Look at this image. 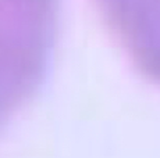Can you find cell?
<instances>
[{
    "label": "cell",
    "mask_w": 160,
    "mask_h": 158,
    "mask_svg": "<svg viewBox=\"0 0 160 158\" xmlns=\"http://www.w3.org/2000/svg\"><path fill=\"white\" fill-rule=\"evenodd\" d=\"M58 31L60 0H0V121L42 83Z\"/></svg>",
    "instance_id": "cell-1"
},
{
    "label": "cell",
    "mask_w": 160,
    "mask_h": 158,
    "mask_svg": "<svg viewBox=\"0 0 160 158\" xmlns=\"http://www.w3.org/2000/svg\"><path fill=\"white\" fill-rule=\"evenodd\" d=\"M127 60L160 86V0H95Z\"/></svg>",
    "instance_id": "cell-2"
}]
</instances>
